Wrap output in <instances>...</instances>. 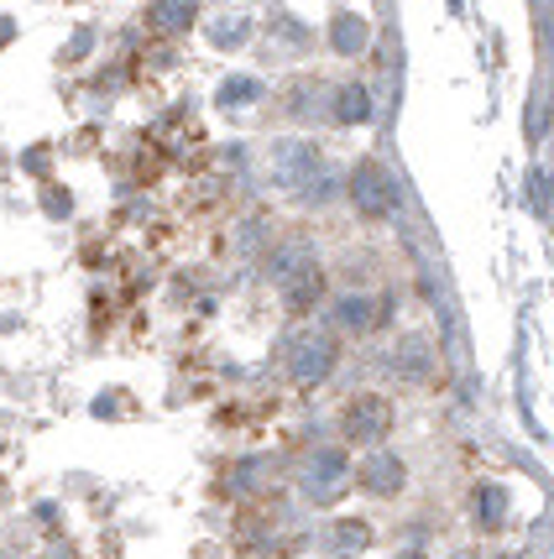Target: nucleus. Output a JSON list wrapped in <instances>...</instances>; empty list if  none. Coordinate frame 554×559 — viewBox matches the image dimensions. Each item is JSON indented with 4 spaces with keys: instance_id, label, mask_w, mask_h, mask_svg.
Segmentation results:
<instances>
[{
    "instance_id": "1",
    "label": "nucleus",
    "mask_w": 554,
    "mask_h": 559,
    "mask_svg": "<svg viewBox=\"0 0 554 559\" xmlns=\"http://www.w3.org/2000/svg\"><path fill=\"white\" fill-rule=\"evenodd\" d=\"M267 173H272V183H278L283 194H293L298 204H309V210H319V204H330V199L340 194V173L325 163L319 142H309V136H283V142H272Z\"/></svg>"
},
{
    "instance_id": "2",
    "label": "nucleus",
    "mask_w": 554,
    "mask_h": 559,
    "mask_svg": "<svg viewBox=\"0 0 554 559\" xmlns=\"http://www.w3.org/2000/svg\"><path fill=\"white\" fill-rule=\"evenodd\" d=\"M340 366V341L330 330H298L283 350V377L293 388H319L330 382V371Z\"/></svg>"
},
{
    "instance_id": "3",
    "label": "nucleus",
    "mask_w": 554,
    "mask_h": 559,
    "mask_svg": "<svg viewBox=\"0 0 554 559\" xmlns=\"http://www.w3.org/2000/svg\"><path fill=\"white\" fill-rule=\"evenodd\" d=\"M351 487V455L340 450V444H319L304 455L298 465V491H304V502L309 508H335L340 497Z\"/></svg>"
},
{
    "instance_id": "4",
    "label": "nucleus",
    "mask_w": 554,
    "mask_h": 559,
    "mask_svg": "<svg viewBox=\"0 0 554 559\" xmlns=\"http://www.w3.org/2000/svg\"><path fill=\"white\" fill-rule=\"evenodd\" d=\"M345 199H351V210L362 219H382L398 210V183H392V173H387L377 157H366V163H356L351 178H345Z\"/></svg>"
},
{
    "instance_id": "5",
    "label": "nucleus",
    "mask_w": 554,
    "mask_h": 559,
    "mask_svg": "<svg viewBox=\"0 0 554 559\" xmlns=\"http://www.w3.org/2000/svg\"><path fill=\"white\" fill-rule=\"evenodd\" d=\"M387 429H392V403L382 392H356L351 408L340 414V439L345 444H382Z\"/></svg>"
},
{
    "instance_id": "6",
    "label": "nucleus",
    "mask_w": 554,
    "mask_h": 559,
    "mask_svg": "<svg viewBox=\"0 0 554 559\" xmlns=\"http://www.w3.org/2000/svg\"><path fill=\"white\" fill-rule=\"evenodd\" d=\"M356 476V487L366 491V497H403L409 491V465H403V455L398 450H372L362 461V471H351Z\"/></svg>"
},
{
    "instance_id": "7",
    "label": "nucleus",
    "mask_w": 554,
    "mask_h": 559,
    "mask_svg": "<svg viewBox=\"0 0 554 559\" xmlns=\"http://www.w3.org/2000/svg\"><path fill=\"white\" fill-rule=\"evenodd\" d=\"M330 319H335L340 335H372L387 319V298H377V293H340L330 304Z\"/></svg>"
},
{
    "instance_id": "8",
    "label": "nucleus",
    "mask_w": 554,
    "mask_h": 559,
    "mask_svg": "<svg viewBox=\"0 0 554 559\" xmlns=\"http://www.w3.org/2000/svg\"><path fill=\"white\" fill-rule=\"evenodd\" d=\"M330 52L335 58H362L366 48H372V22H366L362 11H340L335 22H330Z\"/></svg>"
},
{
    "instance_id": "9",
    "label": "nucleus",
    "mask_w": 554,
    "mask_h": 559,
    "mask_svg": "<svg viewBox=\"0 0 554 559\" xmlns=\"http://www.w3.org/2000/svg\"><path fill=\"white\" fill-rule=\"evenodd\" d=\"M507 512H512V497H507L503 481H482V487L471 491V523L482 534H497L507 523Z\"/></svg>"
},
{
    "instance_id": "10",
    "label": "nucleus",
    "mask_w": 554,
    "mask_h": 559,
    "mask_svg": "<svg viewBox=\"0 0 554 559\" xmlns=\"http://www.w3.org/2000/svg\"><path fill=\"white\" fill-rule=\"evenodd\" d=\"M146 26L163 37H184L199 26V0H152L146 5Z\"/></svg>"
},
{
    "instance_id": "11",
    "label": "nucleus",
    "mask_w": 554,
    "mask_h": 559,
    "mask_svg": "<svg viewBox=\"0 0 554 559\" xmlns=\"http://www.w3.org/2000/svg\"><path fill=\"white\" fill-rule=\"evenodd\" d=\"M377 116V105H372V90L356 84V79H345L335 95H330V121L335 126H366Z\"/></svg>"
},
{
    "instance_id": "12",
    "label": "nucleus",
    "mask_w": 554,
    "mask_h": 559,
    "mask_svg": "<svg viewBox=\"0 0 554 559\" xmlns=\"http://www.w3.org/2000/svg\"><path fill=\"white\" fill-rule=\"evenodd\" d=\"M314 267V241L309 236H288V241L272 251V283L278 288H288L293 277H304Z\"/></svg>"
},
{
    "instance_id": "13",
    "label": "nucleus",
    "mask_w": 554,
    "mask_h": 559,
    "mask_svg": "<svg viewBox=\"0 0 554 559\" xmlns=\"http://www.w3.org/2000/svg\"><path fill=\"white\" fill-rule=\"evenodd\" d=\"M434 366H439V356H434V345L424 341V330L403 335V345H398V377H403V382H429Z\"/></svg>"
},
{
    "instance_id": "14",
    "label": "nucleus",
    "mask_w": 554,
    "mask_h": 559,
    "mask_svg": "<svg viewBox=\"0 0 554 559\" xmlns=\"http://www.w3.org/2000/svg\"><path fill=\"white\" fill-rule=\"evenodd\" d=\"M325 549L335 559H356L372 549V523H362V518H340V523H330L325 528Z\"/></svg>"
},
{
    "instance_id": "15",
    "label": "nucleus",
    "mask_w": 554,
    "mask_h": 559,
    "mask_svg": "<svg viewBox=\"0 0 554 559\" xmlns=\"http://www.w3.org/2000/svg\"><path fill=\"white\" fill-rule=\"evenodd\" d=\"M262 95H267V84L257 79V73H231L225 84H215V110L236 116V110H246V105H257Z\"/></svg>"
},
{
    "instance_id": "16",
    "label": "nucleus",
    "mask_w": 554,
    "mask_h": 559,
    "mask_svg": "<svg viewBox=\"0 0 554 559\" xmlns=\"http://www.w3.org/2000/svg\"><path fill=\"white\" fill-rule=\"evenodd\" d=\"M251 32H257V22H251V16H215V26H210L204 37H210V48L236 52V48H246V43H251Z\"/></svg>"
},
{
    "instance_id": "17",
    "label": "nucleus",
    "mask_w": 554,
    "mask_h": 559,
    "mask_svg": "<svg viewBox=\"0 0 554 559\" xmlns=\"http://www.w3.org/2000/svg\"><path fill=\"white\" fill-rule=\"evenodd\" d=\"M43 210H48L52 219H69L73 215V204H69V194H63V189H52V194L43 199Z\"/></svg>"
},
{
    "instance_id": "18",
    "label": "nucleus",
    "mask_w": 554,
    "mask_h": 559,
    "mask_svg": "<svg viewBox=\"0 0 554 559\" xmlns=\"http://www.w3.org/2000/svg\"><path fill=\"white\" fill-rule=\"evenodd\" d=\"M456 559H476V555H456Z\"/></svg>"
}]
</instances>
